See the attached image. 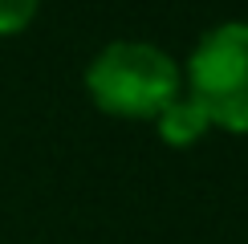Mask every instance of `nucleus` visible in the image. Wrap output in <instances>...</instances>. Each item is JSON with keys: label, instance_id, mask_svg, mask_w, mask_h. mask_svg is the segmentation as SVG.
<instances>
[{"label": "nucleus", "instance_id": "obj_1", "mask_svg": "<svg viewBox=\"0 0 248 244\" xmlns=\"http://www.w3.org/2000/svg\"><path fill=\"white\" fill-rule=\"evenodd\" d=\"M86 90L106 114L159 118L179 94V65L151 41H114L90 61Z\"/></svg>", "mask_w": 248, "mask_h": 244}, {"label": "nucleus", "instance_id": "obj_2", "mask_svg": "<svg viewBox=\"0 0 248 244\" xmlns=\"http://www.w3.org/2000/svg\"><path fill=\"white\" fill-rule=\"evenodd\" d=\"M187 94L216 126L248 135V20H228L203 33L187 61Z\"/></svg>", "mask_w": 248, "mask_h": 244}, {"label": "nucleus", "instance_id": "obj_3", "mask_svg": "<svg viewBox=\"0 0 248 244\" xmlns=\"http://www.w3.org/2000/svg\"><path fill=\"white\" fill-rule=\"evenodd\" d=\"M208 126H212L208 110H203L191 94H183V90L159 110V135L167 138L171 147H191L195 138H203Z\"/></svg>", "mask_w": 248, "mask_h": 244}, {"label": "nucleus", "instance_id": "obj_4", "mask_svg": "<svg viewBox=\"0 0 248 244\" xmlns=\"http://www.w3.org/2000/svg\"><path fill=\"white\" fill-rule=\"evenodd\" d=\"M37 4L41 0H0V37L29 29V20L37 16Z\"/></svg>", "mask_w": 248, "mask_h": 244}]
</instances>
